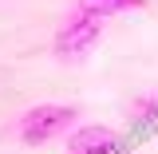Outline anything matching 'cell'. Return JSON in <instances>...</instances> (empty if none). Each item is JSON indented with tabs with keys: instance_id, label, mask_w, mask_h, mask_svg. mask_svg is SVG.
Wrapping results in <instances>:
<instances>
[{
	"instance_id": "cell-4",
	"label": "cell",
	"mask_w": 158,
	"mask_h": 154,
	"mask_svg": "<svg viewBox=\"0 0 158 154\" xmlns=\"http://www.w3.org/2000/svg\"><path fill=\"white\" fill-rule=\"evenodd\" d=\"M146 0H79V12H91V16H118V12H131V8H142Z\"/></svg>"
},
{
	"instance_id": "cell-2",
	"label": "cell",
	"mask_w": 158,
	"mask_h": 154,
	"mask_svg": "<svg viewBox=\"0 0 158 154\" xmlns=\"http://www.w3.org/2000/svg\"><path fill=\"white\" fill-rule=\"evenodd\" d=\"M99 36H103V16H91V12H79L75 8L67 16V24L59 28V36H56V56L79 59L99 44Z\"/></svg>"
},
{
	"instance_id": "cell-6",
	"label": "cell",
	"mask_w": 158,
	"mask_h": 154,
	"mask_svg": "<svg viewBox=\"0 0 158 154\" xmlns=\"http://www.w3.org/2000/svg\"><path fill=\"white\" fill-rule=\"evenodd\" d=\"M87 154H127L123 142H111V146H99V150H87Z\"/></svg>"
},
{
	"instance_id": "cell-1",
	"label": "cell",
	"mask_w": 158,
	"mask_h": 154,
	"mask_svg": "<svg viewBox=\"0 0 158 154\" xmlns=\"http://www.w3.org/2000/svg\"><path fill=\"white\" fill-rule=\"evenodd\" d=\"M75 127V107H63V103H44V107H32L28 115L20 119V138L28 146H44L52 138L67 135Z\"/></svg>"
},
{
	"instance_id": "cell-5",
	"label": "cell",
	"mask_w": 158,
	"mask_h": 154,
	"mask_svg": "<svg viewBox=\"0 0 158 154\" xmlns=\"http://www.w3.org/2000/svg\"><path fill=\"white\" fill-rule=\"evenodd\" d=\"M135 111L142 123H150V119H158V95H146V99H138L135 103Z\"/></svg>"
},
{
	"instance_id": "cell-3",
	"label": "cell",
	"mask_w": 158,
	"mask_h": 154,
	"mask_svg": "<svg viewBox=\"0 0 158 154\" xmlns=\"http://www.w3.org/2000/svg\"><path fill=\"white\" fill-rule=\"evenodd\" d=\"M118 142V135L111 127H79L75 135L67 138V150L71 154H87V150H99V146H111Z\"/></svg>"
}]
</instances>
